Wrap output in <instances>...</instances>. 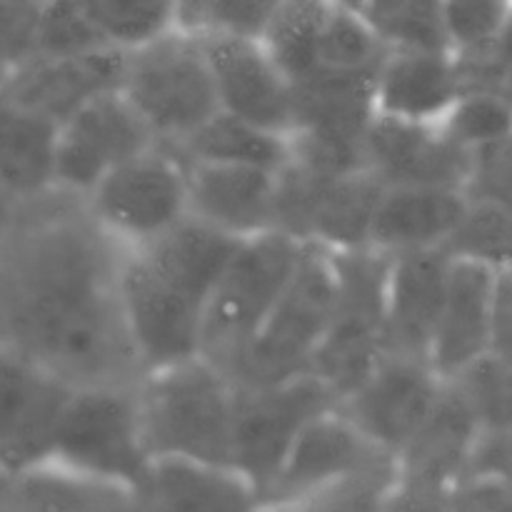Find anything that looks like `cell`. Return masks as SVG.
Masks as SVG:
<instances>
[{
	"mask_svg": "<svg viewBox=\"0 0 512 512\" xmlns=\"http://www.w3.org/2000/svg\"><path fill=\"white\" fill-rule=\"evenodd\" d=\"M213 70L220 110L270 133H298L295 85L258 35L198 33Z\"/></svg>",
	"mask_w": 512,
	"mask_h": 512,
	"instance_id": "11",
	"label": "cell"
},
{
	"mask_svg": "<svg viewBox=\"0 0 512 512\" xmlns=\"http://www.w3.org/2000/svg\"><path fill=\"white\" fill-rule=\"evenodd\" d=\"M445 385L428 363L383 355L368 378L340 398L338 410L373 443L400 458L438 408Z\"/></svg>",
	"mask_w": 512,
	"mask_h": 512,
	"instance_id": "12",
	"label": "cell"
},
{
	"mask_svg": "<svg viewBox=\"0 0 512 512\" xmlns=\"http://www.w3.org/2000/svg\"><path fill=\"white\" fill-rule=\"evenodd\" d=\"M485 53H490L495 60H498V63L512 68V13H510L508 23H505L503 30H500V35H498V40L493 43V48L485 50Z\"/></svg>",
	"mask_w": 512,
	"mask_h": 512,
	"instance_id": "41",
	"label": "cell"
},
{
	"mask_svg": "<svg viewBox=\"0 0 512 512\" xmlns=\"http://www.w3.org/2000/svg\"><path fill=\"white\" fill-rule=\"evenodd\" d=\"M398 488L400 465H390L268 498L258 512H393Z\"/></svg>",
	"mask_w": 512,
	"mask_h": 512,
	"instance_id": "28",
	"label": "cell"
},
{
	"mask_svg": "<svg viewBox=\"0 0 512 512\" xmlns=\"http://www.w3.org/2000/svg\"><path fill=\"white\" fill-rule=\"evenodd\" d=\"M28 3H35V5H40V3H43V0H28Z\"/></svg>",
	"mask_w": 512,
	"mask_h": 512,
	"instance_id": "46",
	"label": "cell"
},
{
	"mask_svg": "<svg viewBox=\"0 0 512 512\" xmlns=\"http://www.w3.org/2000/svg\"><path fill=\"white\" fill-rule=\"evenodd\" d=\"M463 193L473 203L512 210V135L470 153Z\"/></svg>",
	"mask_w": 512,
	"mask_h": 512,
	"instance_id": "36",
	"label": "cell"
},
{
	"mask_svg": "<svg viewBox=\"0 0 512 512\" xmlns=\"http://www.w3.org/2000/svg\"><path fill=\"white\" fill-rule=\"evenodd\" d=\"M0 512H138V508L128 485L48 463L13 475L8 500Z\"/></svg>",
	"mask_w": 512,
	"mask_h": 512,
	"instance_id": "25",
	"label": "cell"
},
{
	"mask_svg": "<svg viewBox=\"0 0 512 512\" xmlns=\"http://www.w3.org/2000/svg\"><path fill=\"white\" fill-rule=\"evenodd\" d=\"M363 15L390 50H448L440 0H370Z\"/></svg>",
	"mask_w": 512,
	"mask_h": 512,
	"instance_id": "31",
	"label": "cell"
},
{
	"mask_svg": "<svg viewBox=\"0 0 512 512\" xmlns=\"http://www.w3.org/2000/svg\"><path fill=\"white\" fill-rule=\"evenodd\" d=\"M138 403L150 458L233 465L238 383L223 365L195 355L150 370L138 383Z\"/></svg>",
	"mask_w": 512,
	"mask_h": 512,
	"instance_id": "2",
	"label": "cell"
},
{
	"mask_svg": "<svg viewBox=\"0 0 512 512\" xmlns=\"http://www.w3.org/2000/svg\"><path fill=\"white\" fill-rule=\"evenodd\" d=\"M158 145L153 130L120 90L88 100L60 123L58 188L88 195L125 160Z\"/></svg>",
	"mask_w": 512,
	"mask_h": 512,
	"instance_id": "13",
	"label": "cell"
},
{
	"mask_svg": "<svg viewBox=\"0 0 512 512\" xmlns=\"http://www.w3.org/2000/svg\"><path fill=\"white\" fill-rule=\"evenodd\" d=\"M368 168L385 185H450L463 188L470 153L450 143L440 125L373 118L365 138Z\"/></svg>",
	"mask_w": 512,
	"mask_h": 512,
	"instance_id": "22",
	"label": "cell"
},
{
	"mask_svg": "<svg viewBox=\"0 0 512 512\" xmlns=\"http://www.w3.org/2000/svg\"><path fill=\"white\" fill-rule=\"evenodd\" d=\"M490 355L512 368V275L500 270L498 298H495L493 348Z\"/></svg>",
	"mask_w": 512,
	"mask_h": 512,
	"instance_id": "39",
	"label": "cell"
},
{
	"mask_svg": "<svg viewBox=\"0 0 512 512\" xmlns=\"http://www.w3.org/2000/svg\"><path fill=\"white\" fill-rule=\"evenodd\" d=\"M120 93L160 145H178L220 113L203 38L175 28L123 53Z\"/></svg>",
	"mask_w": 512,
	"mask_h": 512,
	"instance_id": "3",
	"label": "cell"
},
{
	"mask_svg": "<svg viewBox=\"0 0 512 512\" xmlns=\"http://www.w3.org/2000/svg\"><path fill=\"white\" fill-rule=\"evenodd\" d=\"M38 8L28 0H0V70L5 73L35 53Z\"/></svg>",
	"mask_w": 512,
	"mask_h": 512,
	"instance_id": "37",
	"label": "cell"
},
{
	"mask_svg": "<svg viewBox=\"0 0 512 512\" xmlns=\"http://www.w3.org/2000/svg\"><path fill=\"white\" fill-rule=\"evenodd\" d=\"M445 250L455 258L480 260L505 270L512 260V210L470 200Z\"/></svg>",
	"mask_w": 512,
	"mask_h": 512,
	"instance_id": "32",
	"label": "cell"
},
{
	"mask_svg": "<svg viewBox=\"0 0 512 512\" xmlns=\"http://www.w3.org/2000/svg\"><path fill=\"white\" fill-rule=\"evenodd\" d=\"M388 50L363 13L335 5L320 43L318 73L375 75Z\"/></svg>",
	"mask_w": 512,
	"mask_h": 512,
	"instance_id": "30",
	"label": "cell"
},
{
	"mask_svg": "<svg viewBox=\"0 0 512 512\" xmlns=\"http://www.w3.org/2000/svg\"><path fill=\"white\" fill-rule=\"evenodd\" d=\"M60 123L3 100L0 105V190L15 203L58 188Z\"/></svg>",
	"mask_w": 512,
	"mask_h": 512,
	"instance_id": "24",
	"label": "cell"
},
{
	"mask_svg": "<svg viewBox=\"0 0 512 512\" xmlns=\"http://www.w3.org/2000/svg\"><path fill=\"white\" fill-rule=\"evenodd\" d=\"M243 240L188 215L138 250L150 268L205 308Z\"/></svg>",
	"mask_w": 512,
	"mask_h": 512,
	"instance_id": "23",
	"label": "cell"
},
{
	"mask_svg": "<svg viewBox=\"0 0 512 512\" xmlns=\"http://www.w3.org/2000/svg\"><path fill=\"white\" fill-rule=\"evenodd\" d=\"M505 273L512 275V260H510V265H508V268H505Z\"/></svg>",
	"mask_w": 512,
	"mask_h": 512,
	"instance_id": "45",
	"label": "cell"
},
{
	"mask_svg": "<svg viewBox=\"0 0 512 512\" xmlns=\"http://www.w3.org/2000/svg\"><path fill=\"white\" fill-rule=\"evenodd\" d=\"M453 255L445 248L393 255L385 278V355L428 363Z\"/></svg>",
	"mask_w": 512,
	"mask_h": 512,
	"instance_id": "16",
	"label": "cell"
},
{
	"mask_svg": "<svg viewBox=\"0 0 512 512\" xmlns=\"http://www.w3.org/2000/svg\"><path fill=\"white\" fill-rule=\"evenodd\" d=\"M305 245L285 230L245 238L203 313V355L225 370L250 348L288 290Z\"/></svg>",
	"mask_w": 512,
	"mask_h": 512,
	"instance_id": "4",
	"label": "cell"
},
{
	"mask_svg": "<svg viewBox=\"0 0 512 512\" xmlns=\"http://www.w3.org/2000/svg\"><path fill=\"white\" fill-rule=\"evenodd\" d=\"M333 5H338V8H345V10H355V13H363L365 5L370 3V0H330Z\"/></svg>",
	"mask_w": 512,
	"mask_h": 512,
	"instance_id": "43",
	"label": "cell"
},
{
	"mask_svg": "<svg viewBox=\"0 0 512 512\" xmlns=\"http://www.w3.org/2000/svg\"><path fill=\"white\" fill-rule=\"evenodd\" d=\"M440 130L465 153L512 135V110L488 90H465L450 113L440 120Z\"/></svg>",
	"mask_w": 512,
	"mask_h": 512,
	"instance_id": "34",
	"label": "cell"
},
{
	"mask_svg": "<svg viewBox=\"0 0 512 512\" xmlns=\"http://www.w3.org/2000/svg\"><path fill=\"white\" fill-rule=\"evenodd\" d=\"M100 38L115 50H133L178 25L175 0H78Z\"/></svg>",
	"mask_w": 512,
	"mask_h": 512,
	"instance_id": "29",
	"label": "cell"
},
{
	"mask_svg": "<svg viewBox=\"0 0 512 512\" xmlns=\"http://www.w3.org/2000/svg\"><path fill=\"white\" fill-rule=\"evenodd\" d=\"M18 205L20 203H15L5 190H0V238H3V235L8 233L10 225H13L15 213H18Z\"/></svg>",
	"mask_w": 512,
	"mask_h": 512,
	"instance_id": "42",
	"label": "cell"
},
{
	"mask_svg": "<svg viewBox=\"0 0 512 512\" xmlns=\"http://www.w3.org/2000/svg\"><path fill=\"white\" fill-rule=\"evenodd\" d=\"M333 8L330 0H280L260 30V43L293 85L318 73L320 43Z\"/></svg>",
	"mask_w": 512,
	"mask_h": 512,
	"instance_id": "27",
	"label": "cell"
},
{
	"mask_svg": "<svg viewBox=\"0 0 512 512\" xmlns=\"http://www.w3.org/2000/svg\"><path fill=\"white\" fill-rule=\"evenodd\" d=\"M73 385L0 343V470L28 473L50 463Z\"/></svg>",
	"mask_w": 512,
	"mask_h": 512,
	"instance_id": "10",
	"label": "cell"
},
{
	"mask_svg": "<svg viewBox=\"0 0 512 512\" xmlns=\"http://www.w3.org/2000/svg\"><path fill=\"white\" fill-rule=\"evenodd\" d=\"M120 295L130 340L145 373L203 355L205 308L160 278L148 260L125 248Z\"/></svg>",
	"mask_w": 512,
	"mask_h": 512,
	"instance_id": "9",
	"label": "cell"
},
{
	"mask_svg": "<svg viewBox=\"0 0 512 512\" xmlns=\"http://www.w3.org/2000/svg\"><path fill=\"white\" fill-rule=\"evenodd\" d=\"M280 0H210L200 33L260 35Z\"/></svg>",
	"mask_w": 512,
	"mask_h": 512,
	"instance_id": "38",
	"label": "cell"
},
{
	"mask_svg": "<svg viewBox=\"0 0 512 512\" xmlns=\"http://www.w3.org/2000/svg\"><path fill=\"white\" fill-rule=\"evenodd\" d=\"M340 303L335 258L323 245H305L303 260L250 348L228 368L245 388L270 385L293 375L310 373Z\"/></svg>",
	"mask_w": 512,
	"mask_h": 512,
	"instance_id": "5",
	"label": "cell"
},
{
	"mask_svg": "<svg viewBox=\"0 0 512 512\" xmlns=\"http://www.w3.org/2000/svg\"><path fill=\"white\" fill-rule=\"evenodd\" d=\"M178 3V25L190 33H200L210 0H175Z\"/></svg>",
	"mask_w": 512,
	"mask_h": 512,
	"instance_id": "40",
	"label": "cell"
},
{
	"mask_svg": "<svg viewBox=\"0 0 512 512\" xmlns=\"http://www.w3.org/2000/svg\"><path fill=\"white\" fill-rule=\"evenodd\" d=\"M463 93L450 50H388L373 80V118L440 125Z\"/></svg>",
	"mask_w": 512,
	"mask_h": 512,
	"instance_id": "19",
	"label": "cell"
},
{
	"mask_svg": "<svg viewBox=\"0 0 512 512\" xmlns=\"http://www.w3.org/2000/svg\"><path fill=\"white\" fill-rule=\"evenodd\" d=\"M138 512H258L263 493L233 465L150 458L133 488Z\"/></svg>",
	"mask_w": 512,
	"mask_h": 512,
	"instance_id": "18",
	"label": "cell"
},
{
	"mask_svg": "<svg viewBox=\"0 0 512 512\" xmlns=\"http://www.w3.org/2000/svg\"><path fill=\"white\" fill-rule=\"evenodd\" d=\"M470 200L450 185H385L375 205L368 248L388 255L445 248Z\"/></svg>",
	"mask_w": 512,
	"mask_h": 512,
	"instance_id": "21",
	"label": "cell"
},
{
	"mask_svg": "<svg viewBox=\"0 0 512 512\" xmlns=\"http://www.w3.org/2000/svg\"><path fill=\"white\" fill-rule=\"evenodd\" d=\"M448 50L458 58L493 48L512 13V0H440Z\"/></svg>",
	"mask_w": 512,
	"mask_h": 512,
	"instance_id": "33",
	"label": "cell"
},
{
	"mask_svg": "<svg viewBox=\"0 0 512 512\" xmlns=\"http://www.w3.org/2000/svg\"><path fill=\"white\" fill-rule=\"evenodd\" d=\"M123 50L30 55L5 73V100L63 123L88 100L120 90Z\"/></svg>",
	"mask_w": 512,
	"mask_h": 512,
	"instance_id": "15",
	"label": "cell"
},
{
	"mask_svg": "<svg viewBox=\"0 0 512 512\" xmlns=\"http://www.w3.org/2000/svg\"><path fill=\"white\" fill-rule=\"evenodd\" d=\"M123 255L83 195L20 203L0 238V343L73 388H135L145 370L123 313Z\"/></svg>",
	"mask_w": 512,
	"mask_h": 512,
	"instance_id": "1",
	"label": "cell"
},
{
	"mask_svg": "<svg viewBox=\"0 0 512 512\" xmlns=\"http://www.w3.org/2000/svg\"><path fill=\"white\" fill-rule=\"evenodd\" d=\"M50 463L80 475L128 485L150 463L135 388H75L68 400Z\"/></svg>",
	"mask_w": 512,
	"mask_h": 512,
	"instance_id": "6",
	"label": "cell"
},
{
	"mask_svg": "<svg viewBox=\"0 0 512 512\" xmlns=\"http://www.w3.org/2000/svg\"><path fill=\"white\" fill-rule=\"evenodd\" d=\"M85 203L123 248H140L190 215L188 165L158 143L105 175Z\"/></svg>",
	"mask_w": 512,
	"mask_h": 512,
	"instance_id": "7",
	"label": "cell"
},
{
	"mask_svg": "<svg viewBox=\"0 0 512 512\" xmlns=\"http://www.w3.org/2000/svg\"><path fill=\"white\" fill-rule=\"evenodd\" d=\"M338 403V393L315 373L253 388L238 385L233 465L265 498L300 433Z\"/></svg>",
	"mask_w": 512,
	"mask_h": 512,
	"instance_id": "8",
	"label": "cell"
},
{
	"mask_svg": "<svg viewBox=\"0 0 512 512\" xmlns=\"http://www.w3.org/2000/svg\"><path fill=\"white\" fill-rule=\"evenodd\" d=\"M500 270L470 258L450 260L443 305L428 350V365L443 383H455L483 363L493 348Z\"/></svg>",
	"mask_w": 512,
	"mask_h": 512,
	"instance_id": "14",
	"label": "cell"
},
{
	"mask_svg": "<svg viewBox=\"0 0 512 512\" xmlns=\"http://www.w3.org/2000/svg\"><path fill=\"white\" fill-rule=\"evenodd\" d=\"M390 465H398V458L373 443L335 405L300 433L263 500L300 493L345 475L368 473Z\"/></svg>",
	"mask_w": 512,
	"mask_h": 512,
	"instance_id": "20",
	"label": "cell"
},
{
	"mask_svg": "<svg viewBox=\"0 0 512 512\" xmlns=\"http://www.w3.org/2000/svg\"><path fill=\"white\" fill-rule=\"evenodd\" d=\"M185 163H225L285 173L295 160L293 138L270 133L220 110L183 143L168 145Z\"/></svg>",
	"mask_w": 512,
	"mask_h": 512,
	"instance_id": "26",
	"label": "cell"
},
{
	"mask_svg": "<svg viewBox=\"0 0 512 512\" xmlns=\"http://www.w3.org/2000/svg\"><path fill=\"white\" fill-rule=\"evenodd\" d=\"M188 165L190 215L235 238L280 230V175L225 163Z\"/></svg>",
	"mask_w": 512,
	"mask_h": 512,
	"instance_id": "17",
	"label": "cell"
},
{
	"mask_svg": "<svg viewBox=\"0 0 512 512\" xmlns=\"http://www.w3.org/2000/svg\"><path fill=\"white\" fill-rule=\"evenodd\" d=\"M110 48L78 0H43L38 8L33 55H83Z\"/></svg>",
	"mask_w": 512,
	"mask_h": 512,
	"instance_id": "35",
	"label": "cell"
},
{
	"mask_svg": "<svg viewBox=\"0 0 512 512\" xmlns=\"http://www.w3.org/2000/svg\"><path fill=\"white\" fill-rule=\"evenodd\" d=\"M5 100V70H0V105Z\"/></svg>",
	"mask_w": 512,
	"mask_h": 512,
	"instance_id": "44",
	"label": "cell"
}]
</instances>
